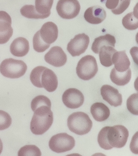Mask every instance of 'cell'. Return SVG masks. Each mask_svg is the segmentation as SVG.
Listing matches in <instances>:
<instances>
[{
  "instance_id": "cell-36",
  "label": "cell",
  "mask_w": 138,
  "mask_h": 156,
  "mask_svg": "<svg viewBox=\"0 0 138 156\" xmlns=\"http://www.w3.org/2000/svg\"><path fill=\"white\" fill-rule=\"evenodd\" d=\"M126 1H130V0H126Z\"/></svg>"
},
{
  "instance_id": "cell-18",
  "label": "cell",
  "mask_w": 138,
  "mask_h": 156,
  "mask_svg": "<svg viewBox=\"0 0 138 156\" xmlns=\"http://www.w3.org/2000/svg\"><path fill=\"white\" fill-rule=\"evenodd\" d=\"M90 112L94 119L97 122H103L109 118L110 110L102 103H95L92 105Z\"/></svg>"
},
{
  "instance_id": "cell-3",
  "label": "cell",
  "mask_w": 138,
  "mask_h": 156,
  "mask_svg": "<svg viewBox=\"0 0 138 156\" xmlns=\"http://www.w3.org/2000/svg\"><path fill=\"white\" fill-rule=\"evenodd\" d=\"M53 121V113L46 105L38 107L34 112L30 122V129L36 135H42L49 130Z\"/></svg>"
},
{
  "instance_id": "cell-31",
  "label": "cell",
  "mask_w": 138,
  "mask_h": 156,
  "mask_svg": "<svg viewBox=\"0 0 138 156\" xmlns=\"http://www.w3.org/2000/svg\"><path fill=\"white\" fill-rule=\"evenodd\" d=\"M129 147L131 152L134 154H138V131L132 137Z\"/></svg>"
},
{
  "instance_id": "cell-1",
  "label": "cell",
  "mask_w": 138,
  "mask_h": 156,
  "mask_svg": "<svg viewBox=\"0 0 138 156\" xmlns=\"http://www.w3.org/2000/svg\"><path fill=\"white\" fill-rule=\"evenodd\" d=\"M129 136V130L123 125L106 126L99 133L97 141L101 148L105 150H110L113 147L121 148L126 145Z\"/></svg>"
},
{
  "instance_id": "cell-28",
  "label": "cell",
  "mask_w": 138,
  "mask_h": 156,
  "mask_svg": "<svg viewBox=\"0 0 138 156\" xmlns=\"http://www.w3.org/2000/svg\"><path fill=\"white\" fill-rule=\"evenodd\" d=\"M42 105H46L50 108H51V103L50 100L47 97L42 95L36 96L32 100L31 104L32 109L34 112L38 107Z\"/></svg>"
},
{
  "instance_id": "cell-19",
  "label": "cell",
  "mask_w": 138,
  "mask_h": 156,
  "mask_svg": "<svg viewBox=\"0 0 138 156\" xmlns=\"http://www.w3.org/2000/svg\"><path fill=\"white\" fill-rule=\"evenodd\" d=\"M101 3L105 4L107 8L111 10L116 15H120L129 7L130 1L126 0H100Z\"/></svg>"
},
{
  "instance_id": "cell-15",
  "label": "cell",
  "mask_w": 138,
  "mask_h": 156,
  "mask_svg": "<svg viewBox=\"0 0 138 156\" xmlns=\"http://www.w3.org/2000/svg\"><path fill=\"white\" fill-rule=\"evenodd\" d=\"M39 31L42 38L47 44H50L57 39L59 30L57 25L53 22L45 23Z\"/></svg>"
},
{
  "instance_id": "cell-29",
  "label": "cell",
  "mask_w": 138,
  "mask_h": 156,
  "mask_svg": "<svg viewBox=\"0 0 138 156\" xmlns=\"http://www.w3.org/2000/svg\"><path fill=\"white\" fill-rule=\"evenodd\" d=\"M126 106L131 114L138 115V93H134L129 96L127 100Z\"/></svg>"
},
{
  "instance_id": "cell-26",
  "label": "cell",
  "mask_w": 138,
  "mask_h": 156,
  "mask_svg": "<svg viewBox=\"0 0 138 156\" xmlns=\"http://www.w3.org/2000/svg\"><path fill=\"white\" fill-rule=\"evenodd\" d=\"M50 45L45 42L42 38L39 30L35 34L33 38V45L35 51L39 53L44 52L49 49Z\"/></svg>"
},
{
  "instance_id": "cell-11",
  "label": "cell",
  "mask_w": 138,
  "mask_h": 156,
  "mask_svg": "<svg viewBox=\"0 0 138 156\" xmlns=\"http://www.w3.org/2000/svg\"><path fill=\"white\" fill-rule=\"evenodd\" d=\"M44 59L47 63L56 67L63 66L67 60L66 55L59 46L52 47L45 55Z\"/></svg>"
},
{
  "instance_id": "cell-30",
  "label": "cell",
  "mask_w": 138,
  "mask_h": 156,
  "mask_svg": "<svg viewBox=\"0 0 138 156\" xmlns=\"http://www.w3.org/2000/svg\"><path fill=\"white\" fill-rule=\"evenodd\" d=\"M1 124L0 129L1 130L7 129L12 124V120L11 116L4 111L1 110Z\"/></svg>"
},
{
  "instance_id": "cell-20",
  "label": "cell",
  "mask_w": 138,
  "mask_h": 156,
  "mask_svg": "<svg viewBox=\"0 0 138 156\" xmlns=\"http://www.w3.org/2000/svg\"><path fill=\"white\" fill-rule=\"evenodd\" d=\"M116 38L113 35L106 34L95 38L92 46V50L95 54H99L101 48L104 46L115 47Z\"/></svg>"
},
{
  "instance_id": "cell-23",
  "label": "cell",
  "mask_w": 138,
  "mask_h": 156,
  "mask_svg": "<svg viewBox=\"0 0 138 156\" xmlns=\"http://www.w3.org/2000/svg\"><path fill=\"white\" fill-rule=\"evenodd\" d=\"M54 0H35V6L37 12L48 17L50 15Z\"/></svg>"
},
{
  "instance_id": "cell-16",
  "label": "cell",
  "mask_w": 138,
  "mask_h": 156,
  "mask_svg": "<svg viewBox=\"0 0 138 156\" xmlns=\"http://www.w3.org/2000/svg\"><path fill=\"white\" fill-rule=\"evenodd\" d=\"M10 50L11 53L15 56H25L29 50V41L24 37L16 38L11 44Z\"/></svg>"
},
{
  "instance_id": "cell-24",
  "label": "cell",
  "mask_w": 138,
  "mask_h": 156,
  "mask_svg": "<svg viewBox=\"0 0 138 156\" xmlns=\"http://www.w3.org/2000/svg\"><path fill=\"white\" fill-rule=\"evenodd\" d=\"M20 13L23 16L29 19L46 18L44 15L39 14L36 9L35 6L32 5H24L20 9Z\"/></svg>"
},
{
  "instance_id": "cell-7",
  "label": "cell",
  "mask_w": 138,
  "mask_h": 156,
  "mask_svg": "<svg viewBox=\"0 0 138 156\" xmlns=\"http://www.w3.org/2000/svg\"><path fill=\"white\" fill-rule=\"evenodd\" d=\"M75 146V140L74 137L66 133H60L54 135L49 142L50 149L57 153L69 151Z\"/></svg>"
},
{
  "instance_id": "cell-4",
  "label": "cell",
  "mask_w": 138,
  "mask_h": 156,
  "mask_svg": "<svg viewBox=\"0 0 138 156\" xmlns=\"http://www.w3.org/2000/svg\"><path fill=\"white\" fill-rule=\"evenodd\" d=\"M93 125L89 116L83 112L73 113L67 119L68 127L70 130L76 134L80 136L89 133Z\"/></svg>"
},
{
  "instance_id": "cell-9",
  "label": "cell",
  "mask_w": 138,
  "mask_h": 156,
  "mask_svg": "<svg viewBox=\"0 0 138 156\" xmlns=\"http://www.w3.org/2000/svg\"><path fill=\"white\" fill-rule=\"evenodd\" d=\"M89 38L85 34L76 35L68 44L67 50L72 56H79L84 53L88 48Z\"/></svg>"
},
{
  "instance_id": "cell-12",
  "label": "cell",
  "mask_w": 138,
  "mask_h": 156,
  "mask_svg": "<svg viewBox=\"0 0 138 156\" xmlns=\"http://www.w3.org/2000/svg\"><path fill=\"white\" fill-rule=\"evenodd\" d=\"M12 18L6 12H0V44L7 43L12 36Z\"/></svg>"
},
{
  "instance_id": "cell-13",
  "label": "cell",
  "mask_w": 138,
  "mask_h": 156,
  "mask_svg": "<svg viewBox=\"0 0 138 156\" xmlns=\"http://www.w3.org/2000/svg\"><path fill=\"white\" fill-rule=\"evenodd\" d=\"M100 91L103 99L108 102L109 105L114 107L122 105V94L119 93L117 89L111 86L106 84L101 88Z\"/></svg>"
},
{
  "instance_id": "cell-32",
  "label": "cell",
  "mask_w": 138,
  "mask_h": 156,
  "mask_svg": "<svg viewBox=\"0 0 138 156\" xmlns=\"http://www.w3.org/2000/svg\"><path fill=\"white\" fill-rule=\"evenodd\" d=\"M130 53L133 61L138 66V47H132L130 49Z\"/></svg>"
},
{
  "instance_id": "cell-6",
  "label": "cell",
  "mask_w": 138,
  "mask_h": 156,
  "mask_svg": "<svg viewBox=\"0 0 138 156\" xmlns=\"http://www.w3.org/2000/svg\"><path fill=\"white\" fill-rule=\"evenodd\" d=\"M98 71V66L96 59L91 55H87L81 58L76 68L78 76L85 81L93 78Z\"/></svg>"
},
{
  "instance_id": "cell-35",
  "label": "cell",
  "mask_w": 138,
  "mask_h": 156,
  "mask_svg": "<svg viewBox=\"0 0 138 156\" xmlns=\"http://www.w3.org/2000/svg\"><path fill=\"white\" fill-rule=\"evenodd\" d=\"M136 41L138 44V32L137 33L136 36Z\"/></svg>"
},
{
  "instance_id": "cell-22",
  "label": "cell",
  "mask_w": 138,
  "mask_h": 156,
  "mask_svg": "<svg viewBox=\"0 0 138 156\" xmlns=\"http://www.w3.org/2000/svg\"><path fill=\"white\" fill-rule=\"evenodd\" d=\"M117 51L111 46H104L101 48L99 52V58L101 64L104 66L109 67L113 65L112 58Z\"/></svg>"
},
{
  "instance_id": "cell-17",
  "label": "cell",
  "mask_w": 138,
  "mask_h": 156,
  "mask_svg": "<svg viewBox=\"0 0 138 156\" xmlns=\"http://www.w3.org/2000/svg\"><path fill=\"white\" fill-rule=\"evenodd\" d=\"M114 68L118 72H123L127 71L131 65L126 51H116L113 55L112 58Z\"/></svg>"
},
{
  "instance_id": "cell-34",
  "label": "cell",
  "mask_w": 138,
  "mask_h": 156,
  "mask_svg": "<svg viewBox=\"0 0 138 156\" xmlns=\"http://www.w3.org/2000/svg\"><path fill=\"white\" fill-rule=\"evenodd\" d=\"M134 86L135 89L138 93V76L135 81Z\"/></svg>"
},
{
  "instance_id": "cell-33",
  "label": "cell",
  "mask_w": 138,
  "mask_h": 156,
  "mask_svg": "<svg viewBox=\"0 0 138 156\" xmlns=\"http://www.w3.org/2000/svg\"><path fill=\"white\" fill-rule=\"evenodd\" d=\"M133 13L135 16L138 19V3H137L133 8Z\"/></svg>"
},
{
  "instance_id": "cell-25",
  "label": "cell",
  "mask_w": 138,
  "mask_h": 156,
  "mask_svg": "<svg viewBox=\"0 0 138 156\" xmlns=\"http://www.w3.org/2000/svg\"><path fill=\"white\" fill-rule=\"evenodd\" d=\"M122 24L128 30H135L138 28V19L135 16L133 12H131L124 16Z\"/></svg>"
},
{
  "instance_id": "cell-14",
  "label": "cell",
  "mask_w": 138,
  "mask_h": 156,
  "mask_svg": "<svg viewBox=\"0 0 138 156\" xmlns=\"http://www.w3.org/2000/svg\"><path fill=\"white\" fill-rule=\"evenodd\" d=\"M106 11L99 5L88 8L84 14L85 20L92 24H100L106 19Z\"/></svg>"
},
{
  "instance_id": "cell-21",
  "label": "cell",
  "mask_w": 138,
  "mask_h": 156,
  "mask_svg": "<svg viewBox=\"0 0 138 156\" xmlns=\"http://www.w3.org/2000/svg\"><path fill=\"white\" fill-rule=\"evenodd\" d=\"M131 77V71L130 68L125 72H120L114 68L110 72V79L112 82L116 85L120 86L128 84L130 82Z\"/></svg>"
},
{
  "instance_id": "cell-27",
  "label": "cell",
  "mask_w": 138,
  "mask_h": 156,
  "mask_svg": "<svg viewBox=\"0 0 138 156\" xmlns=\"http://www.w3.org/2000/svg\"><path fill=\"white\" fill-rule=\"evenodd\" d=\"M41 154V152L39 148L34 145H25L22 147L18 153L19 156H40Z\"/></svg>"
},
{
  "instance_id": "cell-5",
  "label": "cell",
  "mask_w": 138,
  "mask_h": 156,
  "mask_svg": "<svg viewBox=\"0 0 138 156\" xmlns=\"http://www.w3.org/2000/svg\"><path fill=\"white\" fill-rule=\"evenodd\" d=\"M27 69V65L23 61L12 58L3 60L0 66V71L2 75L10 79H18L22 76Z\"/></svg>"
},
{
  "instance_id": "cell-10",
  "label": "cell",
  "mask_w": 138,
  "mask_h": 156,
  "mask_svg": "<svg viewBox=\"0 0 138 156\" xmlns=\"http://www.w3.org/2000/svg\"><path fill=\"white\" fill-rule=\"evenodd\" d=\"M84 98L83 93L78 89L71 88L66 90L62 95L64 105L71 109H76L83 105Z\"/></svg>"
},
{
  "instance_id": "cell-2",
  "label": "cell",
  "mask_w": 138,
  "mask_h": 156,
  "mask_svg": "<svg viewBox=\"0 0 138 156\" xmlns=\"http://www.w3.org/2000/svg\"><path fill=\"white\" fill-rule=\"evenodd\" d=\"M30 80L35 86L44 88L49 92H53L57 88L58 80L52 70L45 67L39 66L31 72Z\"/></svg>"
},
{
  "instance_id": "cell-8",
  "label": "cell",
  "mask_w": 138,
  "mask_h": 156,
  "mask_svg": "<svg viewBox=\"0 0 138 156\" xmlns=\"http://www.w3.org/2000/svg\"><path fill=\"white\" fill-rule=\"evenodd\" d=\"M56 9L61 18L72 19L79 15L81 6L77 0H59Z\"/></svg>"
}]
</instances>
